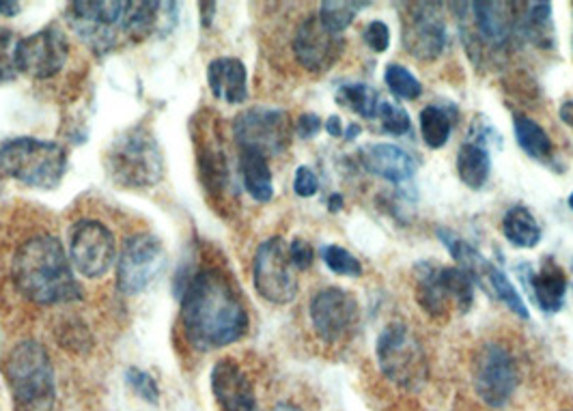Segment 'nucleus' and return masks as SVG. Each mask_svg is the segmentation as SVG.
Returning <instances> with one entry per match:
<instances>
[{
	"mask_svg": "<svg viewBox=\"0 0 573 411\" xmlns=\"http://www.w3.org/2000/svg\"><path fill=\"white\" fill-rule=\"evenodd\" d=\"M179 323L188 345L208 354L244 338L251 321L233 280L222 269L206 265L184 282Z\"/></svg>",
	"mask_w": 573,
	"mask_h": 411,
	"instance_id": "f257e3e1",
	"label": "nucleus"
},
{
	"mask_svg": "<svg viewBox=\"0 0 573 411\" xmlns=\"http://www.w3.org/2000/svg\"><path fill=\"white\" fill-rule=\"evenodd\" d=\"M15 289L37 307L71 304L82 300V289L74 276L69 255L60 240L37 233L24 240L11 258Z\"/></svg>",
	"mask_w": 573,
	"mask_h": 411,
	"instance_id": "f03ea898",
	"label": "nucleus"
},
{
	"mask_svg": "<svg viewBox=\"0 0 573 411\" xmlns=\"http://www.w3.org/2000/svg\"><path fill=\"white\" fill-rule=\"evenodd\" d=\"M2 375L15 411H53L56 381L51 354L37 341H22L2 360Z\"/></svg>",
	"mask_w": 573,
	"mask_h": 411,
	"instance_id": "7ed1b4c3",
	"label": "nucleus"
},
{
	"mask_svg": "<svg viewBox=\"0 0 573 411\" xmlns=\"http://www.w3.org/2000/svg\"><path fill=\"white\" fill-rule=\"evenodd\" d=\"M108 177L128 190L154 188L164 177V155L154 132L141 123L121 132L104 157Z\"/></svg>",
	"mask_w": 573,
	"mask_h": 411,
	"instance_id": "20e7f679",
	"label": "nucleus"
},
{
	"mask_svg": "<svg viewBox=\"0 0 573 411\" xmlns=\"http://www.w3.org/2000/svg\"><path fill=\"white\" fill-rule=\"evenodd\" d=\"M67 173V152L53 141L31 136L0 145V175L29 188L54 190Z\"/></svg>",
	"mask_w": 573,
	"mask_h": 411,
	"instance_id": "39448f33",
	"label": "nucleus"
},
{
	"mask_svg": "<svg viewBox=\"0 0 573 411\" xmlns=\"http://www.w3.org/2000/svg\"><path fill=\"white\" fill-rule=\"evenodd\" d=\"M379 373L401 390L417 392L429 379V362L408 323H388L375 345Z\"/></svg>",
	"mask_w": 573,
	"mask_h": 411,
	"instance_id": "423d86ee",
	"label": "nucleus"
},
{
	"mask_svg": "<svg viewBox=\"0 0 573 411\" xmlns=\"http://www.w3.org/2000/svg\"><path fill=\"white\" fill-rule=\"evenodd\" d=\"M190 132L197 152V170H199V181L203 186V192L211 207L222 211L227 207L229 195L233 192L231 190L233 186H231L229 159L220 136V123L216 121L211 110H203L192 119Z\"/></svg>",
	"mask_w": 573,
	"mask_h": 411,
	"instance_id": "0eeeda50",
	"label": "nucleus"
},
{
	"mask_svg": "<svg viewBox=\"0 0 573 411\" xmlns=\"http://www.w3.org/2000/svg\"><path fill=\"white\" fill-rule=\"evenodd\" d=\"M253 282L261 298L269 304H291L300 291L298 269L289 257L283 237H269L261 244L253 263Z\"/></svg>",
	"mask_w": 573,
	"mask_h": 411,
	"instance_id": "6e6552de",
	"label": "nucleus"
},
{
	"mask_svg": "<svg viewBox=\"0 0 573 411\" xmlns=\"http://www.w3.org/2000/svg\"><path fill=\"white\" fill-rule=\"evenodd\" d=\"M291 119L285 110L255 105L233 119V138L238 149H253L269 157L283 154L291 145Z\"/></svg>",
	"mask_w": 573,
	"mask_h": 411,
	"instance_id": "1a4fd4ad",
	"label": "nucleus"
},
{
	"mask_svg": "<svg viewBox=\"0 0 573 411\" xmlns=\"http://www.w3.org/2000/svg\"><path fill=\"white\" fill-rule=\"evenodd\" d=\"M114 233L100 220H78L69 233V263L87 280L104 278L117 263Z\"/></svg>",
	"mask_w": 573,
	"mask_h": 411,
	"instance_id": "9d476101",
	"label": "nucleus"
},
{
	"mask_svg": "<svg viewBox=\"0 0 573 411\" xmlns=\"http://www.w3.org/2000/svg\"><path fill=\"white\" fill-rule=\"evenodd\" d=\"M130 2H71L69 24L76 35L96 52H110L119 46Z\"/></svg>",
	"mask_w": 573,
	"mask_h": 411,
	"instance_id": "9b49d317",
	"label": "nucleus"
},
{
	"mask_svg": "<svg viewBox=\"0 0 573 411\" xmlns=\"http://www.w3.org/2000/svg\"><path fill=\"white\" fill-rule=\"evenodd\" d=\"M518 386L520 373L511 352L498 343H487L474 362V390L478 399L494 410H503L514 399Z\"/></svg>",
	"mask_w": 573,
	"mask_h": 411,
	"instance_id": "f8f14e48",
	"label": "nucleus"
},
{
	"mask_svg": "<svg viewBox=\"0 0 573 411\" xmlns=\"http://www.w3.org/2000/svg\"><path fill=\"white\" fill-rule=\"evenodd\" d=\"M164 246L152 233L125 240L117 258V289L123 296L143 293L164 269Z\"/></svg>",
	"mask_w": 573,
	"mask_h": 411,
	"instance_id": "ddd939ff",
	"label": "nucleus"
},
{
	"mask_svg": "<svg viewBox=\"0 0 573 411\" xmlns=\"http://www.w3.org/2000/svg\"><path fill=\"white\" fill-rule=\"evenodd\" d=\"M67 58L69 40L63 29L53 24L18 42L15 71L31 80H51L65 69Z\"/></svg>",
	"mask_w": 573,
	"mask_h": 411,
	"instance_id": "4468645a",
	"label": "nucleus"
},
{
	"mask_svg": "<svg viewBox=\"0 0 573 411\" xmlns=\"http://www.w3.org/2000/svg\"><path fill=\"white\" fill-rule=\"evenodd\" d=\"M309 316L315 334L323 343L337 345L348 341L359 327L361 307L350 291L341 287H328L315 293Z\"/></svg>",
	"mask_w": 573,
	"mask_h": 411,
	"instance_id": "2eb2a0df",
	"label": "nucleus"
},
{
	"mask_svg": "<svg viewBox=\"0 0 573 411\" xmlns=\"http://www.w3.org/2000/svg\"><path fill=\"white\" fill-rule=\"evenodd\" d=\"M401 22L404 48L418 60H436L447 48V24L440 15V4H408Z\"/></svg>",
	"mask_w": 573,
	"mask_h": 411,
	"instance_id": "dca6fc26",
	"label": "nucleus"
},
{
	"mask_svg": "<svg viewBox=\"0 0 573 411\" xmlns=\"http://www.w3.org/2000/svg\"><path fill=\"white\" fill-rule=\"evenodd\" d=\"M291 48H294V56L300 63V67H305L307 71H313V74H321V71H328L339 60V56L345 48V42H343V35L330 33L319 22L317 15H309L296 29Z\"/></svg>",
	"mask_w": 573,
	"mask_h": 411,
	"instance_id": "f3484780",
	"label": "nucleus"
},
{
	"mask_svg": "<svg viewBox=\"0 0 573 411\" xmlns=\"http://www.w3.org/2000/svg\"><path fill=\"white\" fill-rule=\"evenodd\" d=\"M211 395L220 411H257V392L235 358L216 362L209 375Z\"/></svg>",
	"mask_w": 573,
	"mask_h": 411,
	"instance_id": "a211bd4d",
	"label": "nucleus"
},
{
	"mask_svg": "<svg viewBox=\"0 0 573 411\" xmlns=\"http://www.w3.org/2000/svg\"><path fill=\"white\" fill-rule=\"evenodd\" d=\"M474 29L483 46L503 48L520 26L518 2H470Z\"/></svg>",
	"mask_w": 573,
	"mask_h": 411,
	"instance_id": "6ab92c4d",
	"label": "nucleus"
},
{
	"mask_svg": "<svg viewBox=\"0 0 573 411\" xmlns=\"http://www.w3.org/2000/svg\"><path fill=\"white\" fill-rule=\"evenodd\" d=\"M361 162L366 170L390 184H406L417 173L415 157L390 143H371L361 149Z\"/></svg>",
	"mask_w": 573,
	"mask_h": 411,
	"instance_id": "aec40b11",
	"label": "nucleus"
},
{
	"mask_svg": "<svg viewBox=\"0 0 573 411\" xmlns=\"http://www.w3.org/2000/svg\"><path fill=\"white\" fill-rule=\"evenodd\" d=\"M208 85L211 96L220 102L238 105L246 102L249 98L246 67L240 58L233 56H220L209 63Z\"/></svg>",
	"mask_w": 573,
	"mask_h": 411,
	"instance_id": "412c9836",
	"label": "nucleus"
},
{
	"mask_svg": "<svg viewBox=\"0 0 573 411\" xmlns=\"http://www.w3.org/2000/svg\"><path fill=\"white\" fill-rule=\"evenodd\" d=\"M530 289L537 307L543 312H559L568 298V274L554 263L546 260L530 278Z\"/></svg>",
	"mask_w": 573,
	"mask_h": 411,
	"instance_id": "4be33fe9",
	"label": "nucleus"
},
{
	"mask_svg": "<svg viewBox=\"0 0 573 411\" xmlns=\"http://www.w3.org/2000/svg\"><path fill=\"white\" fill-rule=\"evenodd\" d=\"M240 175L244 190L257 201V203H269L274 197V181L269 170V157L253 152V149H240L238 154Z\"/></svg>",
	"mask_w": 573,
	"mask_h": 411,
	"instance_id": "5701e85b",
	"label": "nucleus"
},
{
	"mask_svg": "<svg viewBox=\"0 0 573 411\" xmlns=\"http://www.w3.org/2000/svg\"><path fill=\"white\" fill-rule=\"evenodd\" d=\"M417 302L427 314L440 319L453 310V302L440 278V265H422L418 274Z\"/></svg>",
	"mask_w": 573,
	"mask_h": 411,
	"instance_id": "b1692460",
	"label": "nucleus"
},
{
	"mask_svg": "<svg viewBox=\"0 0 573 411\" xmlns=\"http://www.w3.org/2000/svg\"><path fill=\"white\" fill-rule=\"evenodd\" d=\"M458 175L470 190H481L492 175V157L478 143H466L458 152Z\"/></svg>",
	"mask_w": 573,
	"mask_h": 411,
	"instance_id": "393cba45",
	"label": "nucleus"
},
{
	"mask_svg": "<svg viewBox=\"0 0 573 411\" xmlns=\"http://www.w3.org/2000/svg\"><path fill=\"white\" fill-rule=\"evenodd\" d=\"M503 233L511 246L524 251H530L541 242V229L535 215L521 206L511 207L507 211V215L503 218Z\"/></svg>",
	"mask_w": 573,
	"mask_h": 411,
	"instance_id": "a878e982",
	"label": "nucleus"
},
{
	"mask_svg": "<svg viewBox=\"0 0 573 411\" xmlns=\"http://www.w3.org/2000/svg\"><path fill=\"white\" fill-rule=\"evenodd\" d=\"M514 130H516V141L521 147V152L532 157V159H550L554 154V145H552V138L548 136V132L537 123L532 121L530 116L526 114H516L514 116Z\"/></svg>",
	"mask_w": 573,
	"mask_h": 411,
	"instance_id": "bb28decb",
	"label": "nucleus"
},
{
	"mask_svg": "<svg viewBox=\"0 0 573 411\" xmlns=\"http://www.w3.org/2000/svg\"><path fill=\"white\" fill-rule=\"evenodd\" d=\"M524 15L520 13L521 35L530 40L535 46L552 44V4L550 2H528L524 4Z\"/></svg>",
	"mask_w": 573,
	"mask_h": 411,
	"instance_id": "cd10ccee",
	"label": "nucleus"
},
{
	"mask_svg": "<svg viewBox=\"0 0 573 411\" xmlns=\"http://www.w3.org/2000/svg\"><path fill=\"white\" fill-rule=\"evenodd\" d=\"M164 9V2H130L123 35L130 42H143L154 35V31L162 20L159 11Z\"/></svg>",
	"mask_w": 573,
	"mask_h": 411,
	"instance_id": "c85d7f7f",
	"label": "nucleus"
},
{
	"mask_svg": "<svg viewBox=\"0 0 573 411\" xmlns=\"http://www.w3.org/2000/svg\"><path fill=\"white\" fill-rule=\"evenodd\" d=\"M418 125H420V136L429 149H442L453 130V121L449 112H444L440 105H427L418 114Z\"/></svg>",
	"mask_w": 573,
	"mask_h": 411,
	"instance_id": "c756f323",
	"label": "nucleus"
},
{
	"mask_svg": "<svg viewBox=\"0 0 573 411\" xmlns=\"http://www.w3.org/2000/svg\"><path fill=\"white\" fill-rule=\"evenodd\" d=\"M337 103L352 110L354 114L363 116V119H377L379 112V96L375 89H371L365 82H352V85H343L337 91Z\"/></svg>",
	"mask_w": 573,
	"mask_h": 411,
	"instance_id": "7c9ffc66",
	"label": "nucleus"
},
{
	"mask_svg": "<svg viewBox=\"0 0 573 411\" xmlns=\"http://www.w3.org/2000/svg\"><path fill=\"white\" fill-rule=\"evenodd\" d=\"M368 7V2H350V0H328L319 4V22L334 35H343V31L356 20L359 11Z\"/></svg>",
	"mask_w": 573,
	"mask_h": 411,
	"instance_id": "2f4dec72",
	"label": "nucleus"
},
{
	"mask_svg": "<svg viewBox=\"0 0 573 411\" xmlns=\"http://www.w3.org/2000/svg\"><path fill=\"white\" fill-rule=\"evenodd\" d=\"M440 278L453 302V309L469 312L474 302V276L462 267H440Z\"/></svg>",
	"mask_w": 573,
	"mask_h": 411,
	"instance_id": "473e14b6",
	"label": "nucleus"
},
{
	"mask_svg": "<svg viewBox=\"0 0 573 411\" xmlns=\"http://www.w3.org/2000/svg\"><path fill=\"white\" fill-rule=\"evenodd\" d=\"M384 82H386L388 91H390L397 100H408V102H412V100H418V98L422 96V85L418 82L417 76H415L408 67H404V65H399V63H390V65L386 67V71H384Z\"/></svg>",
	"mask_w": 573,
	"mask_h": 411,
	"instance_id": "72a5a7b5",
	"label": "nucleus"
},
{
	"mask_svg": "<svg viewBox=\"0 0 573 411\" xmlns=\"http://www.w3.org/2000/svg\"><path fill=\"white\" fill-rule=\"evenodd\" d=\"M56 341L71 354H87L93 347V336L89 327L78 319H65L56 327Z\"/></svg>",
	"mask_w": 573,
	"mask_h": 411,
	"instance_id": "f704fd0d",
	"label": "nucleus"
},
{
	"mask_svg": "<svg viewBox=\"0 0 573 411\" xmlns=\"http://www.w3.org/2000/svg\"><path fill=\"white\" fill-rule=\"evenodd\" d=\"M485 278L489 280L492 289L496 291V296L500 298V302H505V307L511 310L514 314H518L521 319H528V309L521 300L520 291L514 287V282L498 269L494 267L492 263H487V269H485Z\"/></svg>",
	"mask_w": 573,
	"mask_h": 411,
	"instance_id": "c9c22d12",
	"label": "nucleus"
},
{
	"mask_svg": "<svg viewBox=\"0 0 573 411\" xmlns=\"http://www.w3.org/2000/svg\"><path fill=\"white\" fill-rule=\"evenodd\" d=\"M321 258L326 267L337 276H350V278L363 276V263L341 246H326L321 251Z\"/></svg>",
	"mask_w": 573,
	"mask_h": 411,
	"instance_id": "e433bc0d",
	"label": "nucleus"
},
{
	"mask_svg": "<svg viewBox=\"0 0 573 411\" xmlns=\"http://www.w3.org/2000/svg\"><path fill=\"white\" fill-rule=\"evenodd\" d=\"M377 119L382 121V130L393 134V136H404L412 127V119H410L408 110L397 105V103L386 102V100H382V103H379Z\"/></svg>",
	"mask_w": 573,
	"mask_h": 411,
	"instance_id": "4c0bfd02",
	"label": "nucleus"
},
{
	"mask_svg": "<svg viewBox=\"0 0 573 411\" xmlns=\"http://www.w3.org/2000/svg\"><path fill=\"white\" fill-rule=\"evenodd\" d=\"M125 381L132 388V392L139 395L145 403H150V406L159 403V386H157L156 379L147 370L132 366L125 373Z\"/></svg>",
	"mask_w": 573,
	"mask_h": 411,
	"instance_id": "58836bf2",
	"label": "nucleus"
},
{
	"mask_svg": "<svg viewBox=\"0 0 573 411\" xmlns=\"http://www.w3.org/2000/svg\"><path fill=\"white\" fill-rule=\"evenodd\" d=\"M18 42L13 31L0 26V82L2 80H9L13 78L18 71H15V48H18Z\"/></svg>",
	"mask_w": 573,
	"mask_h": 411,
	"instance_id": "ea45409f",
	"label": "nucleus"
},
{
	"mask_svg": "<svg viewBox=\"0 0 573 411\" xmlns=\"http://www.w3.org/2000/svg\"><path fill=\"white\" fill-rule=\"evenodd\" d=\"M366 46L377 54L388 51L390 48V29L388 24L373 20L365 29Z\"/></svg>",
	"mask_w": 573,
	"mask_h": 411,
	"instance_id": "a19ab883",
	"label": "nucleus"
},
{
	"mask_svg": "<svg viewBox=\"0 0 573 411\" xmlns=\"http://www.w3.org/2000/svg\"><path fill=\"white\" fill-rule=\"evenodd\" d=\"M294 192L302 199H311L319 192V179L309 166H300L294 177Z\"/></svg>",
	"mask_w": 573,
	"mask_h": 411,
	"instance_id": "79ce46f5",
	"label": "nucleus"
},
{
	"mask_svg": "<svg viewBox=\"0 0 573 411\" xmlns=\"http://www.w3.org/2000/svg\"><path fill=\"white\" fill-rule=\"evenodd\" d=\"M289 257H291V263H294V267H296L298 271H307V269L313 265L315 251L311 248L309 242L296 237V240L289 244Z\"/></svg>",
	"mask_w": 573,
	"mask_h": 411,
	"instance_id": "37998d69",
	"label": "nucleus"
},
{
	"mask_svg": "<svg viewBox=\"0 0 573 411\" xmlns=\"http://www.w3.org/2000/svg\"><path fill=\"white\" fill-rule=\"evenodd\" d=\"M321 127H323V123H321V119H319L317 114H302V116L298 119V123H296V134H298L300 138L309 141V138L317 136V132H319Z\"/></svg>",
	"mask_w": 573,
	"mask_h": 411,
	"instance_id": "c03bdc74",
	"label": "nucleus"
},
{
	"mask_svg": "<svg viewBox=\"0 0 573 411\" xmlns=\"http://www.w3.org/2000/svg\"><path fill=\"white\" fill-rule=\"evenodd\" d=\"M323 127H326V132H328L330 136H334V138L343 136V123H341V116H337V114L328 116V121H326Z\"/></svg>",
	"mask_w": 573,
	"mask_h": 411,
	"instance_id": "a18cd8bd",
	"label": "nucleus"
},
{
	"mask_svg": "<svg viewBox=\"0 0 573 411\" xmlns=\"http://www.w3.org/2000/svg\"><path fill=\"white\" fill-rule=\"evenodd\" d=\"M20 11H22V2L0 0V15H4V18H15Z\"/></svg>",
	"mask_w": 573,
	"mask_h": 411,
	"instance_id": "49530a36",
	"label": "nucleus"
},
{
	"mask_svg": "<svg viewBox=\"0 0 573 411\" xmlns=\"http://www.w3.org/2000/svg\"><path fill=\"white\" fill-rule=\"evenodd\" d=\"M559 114H561V121H563L565 125L573 127V100H568V102L563 103Z\"/></svg>",
	"mask_w": 573,
	"mask_h": 411,
	"instance_id": "de8ad7c7",
	"label": "nucleus"
},
{
	"mask_svg": "<svg viewBox=\"0 0 573 411\" xmlns=\"http://www.w3.org/2000/svg\"><path fill=\"white\" fill-rule=\"evenodd\" d=\"M361 132H363V127L359 123H350V127L345 130V141H354Z\"/></svg>",
	"mask_w": 573,
	"mask_h": 411,
	"instance_id": "09e8293b",
	"label": "nucleus"
},
{
	"mask_svg": "<svg viewBox=\"0 0 573 411\" xmlns=\"http://www.w3.org/2000/svg\"><path fill=\"white\" fill-rule=\"evenodd\" d=\"M272 411H305L302 408H298L296 403H289V401H280V403H276Z\"/></svg>",
	"mask_w": 573,
	"mask_h": 411,
	"instance_id": "8fccbe9b",
	"label": "nucleus"
},
{
	"mask_svg": "<svg viewBox=\"0 0 573 411\" xmlns=\"http://www.w3.org/2000/svg\"><path fill=\"white\" fill-rule=\"evenodd\" d=\"M328 203H330V206H328V209H330V211H339V209L343 207V199H341L339 195H332Z\"/></svg>",
	"mask_w": 573,
	"mask_h": 411,
	"instance_id": "3c124183",
	"label": "nucleus"
},
{
	"mask_svg": "<svg viewBox=\"0 0 573 411\" xmlns=\"http://www.w3.org/2000/svg\"><path fill=\"white\" fill-rule=\"evenodd\" d=\"M570 209L573 211V192L570 195Z\"/></svg>",
	"mask_w": 573,
	"mask_h": 411,
	"instance_id": "603ef678",
	"label": "nucleus"
},
{
	"mask_svg": "<svg viewBox=\"0 0 573 411\" xmlns=\"http://www.w3.org/2000/svg\"><path fill=\"white\" fill-rule=\"evenodd\" d=\"M565 411H568V410H565Z\"/></svg>",
	"mask_w": 573,
	"mask_h": 411,
	"instance_id": "864d4df0",
	"label": "nucleus"
}]
</instances>
